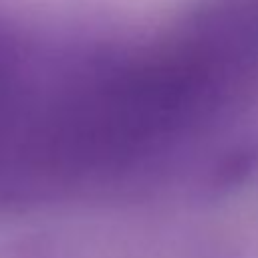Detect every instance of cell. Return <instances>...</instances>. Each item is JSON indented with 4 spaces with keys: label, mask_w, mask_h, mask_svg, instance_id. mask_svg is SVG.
Returning a JSON list of instances; mask_svg holds the SVG:
<instances>
[{
    "label": "cell",
    "mask_w": 258,
    "mask_h": 258,
    "mask_svg": "<svg viewBox=\"0 0 258 258\" xmlns=\"http://www.w3.org/2000/svg\"><path fill=\"white\" fill-rule=\"evenodd\" d=\"M40 2H42V0H40ZM42 4H44V2H42ZM44 8H46V10H52V6H46V4H44ZM56 10H58V8H56ZM77 18H81V16L77 14ZM79 22H81V24H93V26H113V28H121V24H117V22H109V20H93V18H81ZM123 24H125V22H123ZM127 28H131V30H137V28H133V26H127Z\"/></svg>",
    "instance_id": "cell-1"
}]
</instances>
